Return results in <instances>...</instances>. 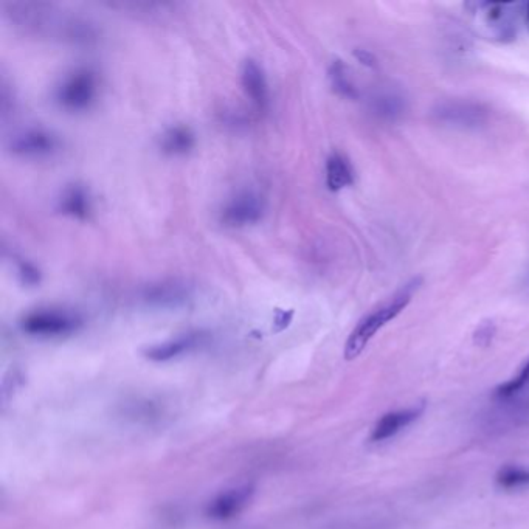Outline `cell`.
I'll list each match as a JSON object with an SVG mask.
<instances>
[{
	"instance_id": "obj_1",
	"label": "cell",
	"mask_w": 529,
	"mask_h": 529,
	"mask_svg": "<svg viewBox=\"0 0 529 529\" xmlns=\"http://www.w3.org/2000/svg\"><path fill=\"white\" fill-rule=\"evenodd\" d=\"M4 11L13 27L19 28L25 35L58 38L77 45L94 44L100 36L92 22L64 16L45 2H8L4 4Z\"/></svg>"
},
{
	"instance_id": "obj_2",
	"label": "cell",
	"mask_w": 529,
	"mask_h": 529,
	"mask_svg": "<svg viewBox=\"0 0 529 529\" xmlns=\"http://www.w3.org/2000/svg\"><path fill=\"white\" fill-rule=\"evenodd\" d=\"M419 286H421V278H413L405 286H402L393 297L382 303L379 308L373 309L370 314L365 315L346 340L345 359L354 360L364 353L368 343L376 336L377 332L381 331L391 320H395L407 308Z\"/></svg>"
},
{
	"instance_id": "obj_3",
	"label": "cell",
	"mask_w": 529,
	"mask_h": 529,
	"mask_svg": "<svg viewBox=\"0 0 529 529\" xmlns=\"http://www.w3.org/2000/svg\"><path fill=\"white\" fill-rule=\"evenodd\" d=\"M100 90V78L92 67H77L66 73L55 87V103L67 112L92 108Z\"/></svg>"
},
{
	"instance_id": "obj_4",
	"label": "cell",
	"mask_w": 529,
	"mask_h": 529,
	"mask_svg": "<svg viewBox=\"0 0 529 529\" xmlns=\"http://www.w3.org/2000/svg\"><path fill=\"white\" fill-rule=\"evenodd\" d=\"M83 323V317L72 309L47 306L27 312L19 322V326L28 336L56 339L77 332Z\"/></svg>"
},
{
	"instance_id": "obj_5",
	"label": "cell",
	"mask_w": 529,
	"mask_h": 529,
	"mask_svg": "<svg viewBox=\"0 0 529 529\" xmlns=\"http://www.w3.org/2000/svg\"><path fill=\"white\" fill-rule=\"evenodd\" d=\"M266 215V201L258 191L241 190L233 194L219 211V221L229 229H244L258 224Z\"/></svg>"
},
{
	"instance_id": "obj_6",
	"label": "cell",
	"mask_w": 529,
	"mask_h": 529,
	"mask_svg": "<svg viewBox=\"0 0 529 529\" xmlns=\"http://www.w3.org/2000/svg\"><path fill=\"white\" fill-rule=\"evenodd\" d=\"M63 143L55 132L41 126L21 129L8 140V149L14 156L24 159H45L59 153Z\"/></svg>"
},
{
	"instance_id": "obj_7",
	"label": "cell",
	"mask_w": 529,
	"mask_h": 529,
	"mask_svg": "<svg viewBox=\"0 0 529 529\" xmlns=\"http://www.w3.org/2000/svg\"><path fill=\"white\" fill-rule=\"evenodd\" d=\"M194 287L180 278L153 281L140 289V300L149 308L176 309L187 305L193 297Z\"/></svg>"
},
{
	"instance_id": "obj_8",
	"label": "cell",
	"mask_w": 529,
	"mask_h": 529,
	"mask_svg": "<svg viewBox=\"0 0 529 529\" xmlns=\"http://www.w3.org/2000/svg\"><path fill=\"white\" fill-rule=\"evenodd\" d=\"M208 342H210V334L207 331H202V329H196V331L185 332V334H180V336L165 340V342L148 346L143 354L151 362L163 364V362H170V360L179 359L185 354L201 350L202 346L207 345Z\"/></svg>"
},
{
	"instance_id": "obj_9",
	"label": "cell",
	"mask_w": 529,
	"mask_h": 529,
	"mask_svg": "<svg viewBox=\"0 0 529 529\" xmlns=\"http://www.w3.org/2000/svg\"><path fill=\"white\" fill-rule=\"evenodd\" d=\"M255 488L244 485L222 492L207 506V517L216 522L235 519L252 502Z\"/></svg>"
},
{
	"instance_id": "obj_10",
	"label": "cell",
	"mask_w": 529,
	"mask_h": 529,
	"mask_svg": "<svg viewBox=\"0 0 529 529\" xmlns=\"http://www.w3.org/2000/svg\"><path fill=\"white\" fill-rule=\"evenodd\" d=\"M241 86L253 108L260 114H266L270 106V90L266 73L255 59H246L241 67Z\"/></svg>"
},
{
	"instance_id": "obj_11",
	"label": "cell",
	"mask_w": 529,
	"mask_h": 529,
	"mask_svg": "<svg viewBox=\"0 0 529 529\" xmlns=\"http://www.w3.org/2000/svg\"><path fill=\"white\" fill-rule=\"evenodd\" d=\"M424 413V405L416 407L401 408L396 412L387 413L376 422L371 432V441L373 443H382L390 440L393 436L398 435L405 427L412 426L413 422Z\"/></svg>"
},
{
	"instance_id": "obj_12",
	"label": "cell",
	"mask_w": 529,
	"mask_h": 529,
	"mask_svg": "<svg viewBox=\"0 0 529 529\" xmlns=\"http://www.w3.org/2000/svg\"><path fill=\"white\" fill-rule=\"evenodd\" d=\"M59 213L69 218L78 219V221H87L92 215L94 204L90 196L89 188L81 184H70L61 191L58 198Z\"/></svg>"
},
{
	"instance_id": "obj_13",
	"label": "cell",
	"mask_w": 529,
	"mask_h": 529,
	"mask_svg": "<svg viewBox=\"0 0 529 529\" xmlns=\"http://www.w3.org/2000/svg\"><path fill=\"white\" fill-rule=\"evenodd\" d=\"M196 146V134L184 123L168 126L159 137V148L165 156H187Z\"/></svg>"
},
{
	"instance_id": "obj_14",
	"label": "cell",
	"mask_w": 529,
	"mask_h": 529,
	"mask_svg": "<svg viewBox=\"0 0 529 529\" xmlns=\"http://www.w3.org/2000/svg\"><path fill=\"white\" fill-rule=\"evenodd\" d=\"M440 120L453 125L477 126L486 117L485 109L472 103H447L436 112Z\"/></svg>"
},
{
	"instance_id": "obj_15",
	"label": "cell",
	"mask_w": 529,
	"mask_h": 529,
	"mask_svg": "<svg viewBox=\"0 0 529 529\" xmlns=\"http://www.w3.org/2000/svg\"><path fill=\"white\" fill-rule=\"evenodd\" d=\"M354 184V170L350 160L343 154L332 153L326 160V187L332 193Z\"/></svg>"
},
{
	"instance_id": "obj_16",
	"label": "cell",
	"mask_w": 529,
	"mask_h": 529,
	"mask_svg": "<svg viewBox=\"0 0 529 529\" xmlns=\"http://www.w3.org/2000/svg\"><path fill=\"white\" fill-rule=\"evenodd\" d=\"M485 13V21L489 27L494 28L498 38H512L514 36V25H512V4H483L480 5Z\"/></svg>"
},
{
	"instance_id": "obj_17",
	"label": "cell",
	"mask_w": 529,
	"mask_h": 529,
	"mask_svg": "<svg viewBox=\"0 0 529 529\" xmlns=\"http://www.w3.org/2000/svg\"><path fill=\"white\" fill-rule=\"evenodd\" d=\"M329 81H331L332 89L336 90L340 97L345 98H357L359 92H357L356 86H354L353 80L350 77V70L343 64V61H334L329 67Z\"/></svg>"
},
{
	"instance_id": "obj_18",
	"label": "cell",
	"mask_w": 529,
	"mask_h": 529,
	"mask_svg": "<svg viewBox=\"0 0 529 529\" xmlns=\"http://www.w3.org/2000/svg\"><path fill=\"white\" fill-rule=\"evenodd\" d=\"M497 485L506 491L522 489L529 486V467L506 466L498 471Z\"/></svg>"
},
{
	"instance_id": "obj_19",
	"label": "cell",
	"mask_w": 529,
	"mask_h": 529,
	"mask_svg": "<svg viewBox=\"0 0 529 529\" xmlns=\"http://www.w3.org/2000/svg\"><path fill=\"white\" fill-rule=\"evenodd\" d=\"M529 385V360L523 365L520 373L516 377H512L511 381L505 382L495 390V399L498 401H509V399L516 398L519 393H522Z\"/></svg>"
},
{
	"instance_id": "obj_20",
	"label": "cell",
	"mask_w": 529,
	"mask_h": 529,
	"mask_svg": "<svg viewBox=\"0 0 529 529\" xmlns=\"http://www.w3.org/2000/svg\"><path fill=\"white\" fill-rule=\"evenodd\" d=\"M18 277L21 283L27 287L39 286L42 280L41 270L32 261L27 260H19Z\"/></svg>"
},
{
	"instance_id": "obj_21",
	"label": "cell",
	"mask_w": 529,
	"mask_h": 529,
	"mask_svg": "<svg viewBox=\"0 0 529 529\" xmlns=\"http://www.w3.org/2000/svg\"><path fill=\"white\" fill-rule=\"evenodd\" d=\"M494 332V325L492 323H485V325H481L478 331L475 332V339H477L478 343H489L492 340V336H494Z\"/></svg>"
},
{
	"instance_id": "obj_22",
	"label": "cell",
	"mask_w": 529,
	"mask_h": 529,
	"mask_svg": "<svg viewBox=\"0 0 529 529\" xmlns=\"http://www.w3.org/2000/svg\"><path fill=\"white\" fill-rule=\"evenodd\" d=\"M354 55H356V58L359 59L360 63L364 64V66H376V58H374V56L371 55L368 50H356V52H354Z\"/></svg>"
},
{
	"instance_id": "obj_23",
	"label": "cell",
	"mask_w": 529,
	"mask_h": 529,
	"mask_svg": "<svg viewBox=\"0 0 529 529\" xmlns=\"http://www.w3.org/2000/svg\"><path fill=\"white\" fill-rule=\"evenodd\" d=\"M526 21H528V25H529V4H528V8H526Z\"/></svg>"
}]
</instances>
